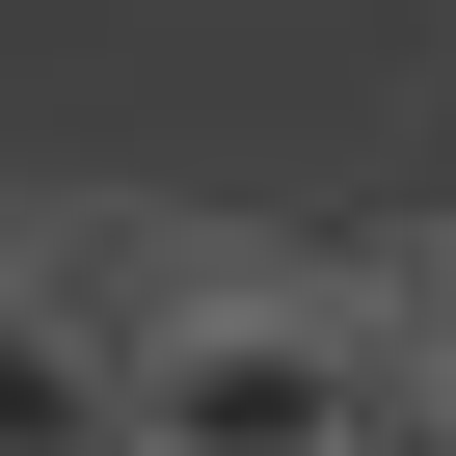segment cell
Masks as SVG:
<instances>
[{"instance_id":"6da1fadb","label":"cell","mask_w":456,"mask_h":456,"mask_svg":"<svg viewBox=\"0 0 456 456\" xmlns=\"http://www.w3.org/2000/svg\"><path fill=\"white\" fill-rule=\"evenodd\" d=\"M403 349H349L322 296H188L134 322V456H349Z\"/></svg>"},{"instance_id":"7a4b0ae2","label":"cell","mask_w":456,"mask_h":456,"mask_svg":"<svg viewBox=\"0 0 456 456\" xmlns=\"http://www.w3.org/2000/svg\"><path fill=\"white\" fill-rule=\"evenodd\" d=\"M0 456H134V349L54 269H0Z\"/></svg>"},{"instance_id":"3957f363","label":"cell","mask_w":456,"mask_h":456,"mask_svg":"<svg viewBox=\"0 0 456 456\" xmlns=\"http://www.w3.org/2000/svg\"><path fill=\"white\" fill-rule=\"evenodd\" d=\"M429 403H456V349H429Z\"/></svg>"}]
</instances>
